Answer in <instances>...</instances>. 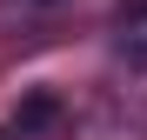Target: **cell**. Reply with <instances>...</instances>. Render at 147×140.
Wrapping results in <instances>:
<instances>
[{"label":"cell","mask_w":147,"mask_h":140,"mask_svg":"<svg viewBox=\"0 0 147 140\" xmlns=\"http://www.w3.org/2000/svg\"><path fill=\"white\" fill-rule=\"evenodd\" d=\"M0 140H7V133H0Z\"/></svg>","instance_id":"cell-1"}]
</instances>
